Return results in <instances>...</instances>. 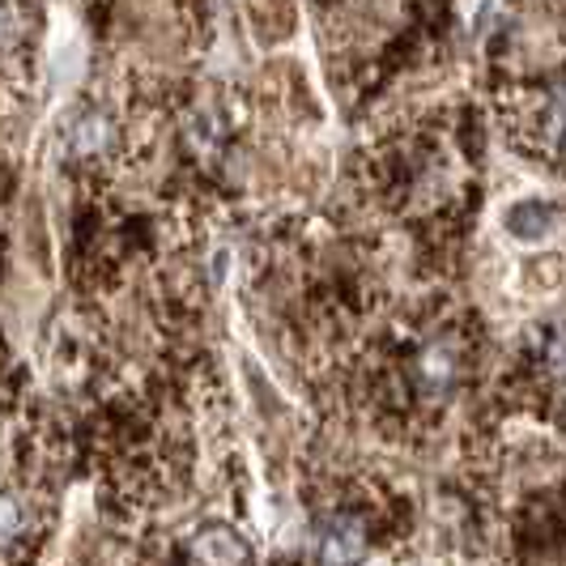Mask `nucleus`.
Wrapping results in <instances>:
<instances>
[{
  "mask_svg": "<svg viewBox=\"0 0 566 566\" xmlns=\"http://www.w3.org/2000/svg\"><path fill=\"white\" fill-rule=\"evenodd\" d=\"M315 554H319L324 563H349V558H358V554H363V528H358V520H349V515H328V520H319Z\"/></svg>",
  "mask_w": 566,
  "mask_h": 566,
  "instance_id": "f257e3e1",
  "label": "nucleus"
},
{
  "mask_svg": "<svg viewBox=\"0 0 566 566\" xmlns=\"http://www.w3.org/2000/svg\"><path fill=\"white\" fill-rule=\"evenodd\" d=\"M107 142H112V124H107V115L85 112L69 124V149H73L77 158H94V154H103Z\"/></svg>",
  "mask_w": 566,
  "mask_h": 566,
  "instance_id": "f03ea898",
  "label": "nucleus"
},
{
  "mask_svg": "<svg viewBox=\"0 0 566 566\" xmlns=\"http://www.w3.org/2000/svg\"><path fill=\"white\" fill-rule=\"evenodd\" d=\"M22 528H27L22 503H18V499H9V494H0V545H4V541H13Z\"/></svg>",
  "mask_w": 566,
  "mask_h": 566,
  "instance_id": "7ed1b4c3",
  "label": "nucleus"
},
{
  "mask_svg": "<svg viewBox=\"0 0 566 566\" xmlns=\"http://www.w3.org/2000/svg\"><path fill=\"white\" fill-rule=\"evenodd\" d=\"M549 367L566 375V333H558V337L549 340Z\"/></svg>",
  "mask_w": 566,
  "mask_h": 566,
  "instance_id": "20e7f679",
  "label": "nucleus"
},
{
  "mask_svg": "<svg viewBox=\"0 0 566 566\" xmlns=\"http://www.w3.org/2000/svg\"><path fill=\"white\" fill-rule=\"evenodd\" d=\"M9 34H13V4L0 0V48L9 43Z\"/></svg>",
  "mask_w": 566,
  "mask_h": 566,
  "instance_id": "39448f33",
  "label": "nucleus"
}]
</instances>
